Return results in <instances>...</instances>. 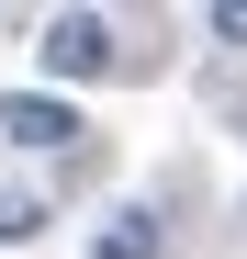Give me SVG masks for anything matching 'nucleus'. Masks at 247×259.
<instances>
[{
  "label": "nucleus",
  "instance_id": "2",
  "mask_svg": "<svg viewBox=\"0 0 247 259\" xmlns=\"http://www.w3.org/2000/svg\"><path fill=\"white\" fill-rule=\"evenodd\" d=\"M0 136H12V147H68L79 124H68L56 91H12V102H0Z\"/></svg>",
  "mask_w": 247,
  "mask_h": 259
},
{
  "label": "nucleus",
  "instance_id": "5",
  "mask_svg": "<svg viewBox=\"0 0 247 259\" xmlns=\"http://www.w3.org/2000/svg\"><path fill=\"white\" fill-rule=\"evenodd\" d=\"M214 34H225V46H247V0H214Z\"/></svg>",
  "mask_w": 247,
  "mask_h": 259
},
{
  "label": "nucleus",
  "instance_id": "4",
  "mask_svg": "<svg viewBox=\"0 0 247 259\" xmlns=\"http://www.w3.org/2000/svg\"><path fill=\"white\" fill-rule=\"evenodd\" d=\"M23 237H45V203H34V192H0V248H23Z\"/></svg>",
  "mask_w": 247,
  "mask_h": 259
},
{
  "label": "nucleus",
  "instance_id": "3",
  "mask_svg": "<svg viewBox=\"0 0 247 259\" xmlns=\"http://www.w3.org/2000/svg\"><path fill=\"white\" fill-rule=\"evenodd\" d=\"M169 248V226H157L146 203H124V214H101V237H90V259H157Z\"/></svg>",
  "mask_w": 247,
  "mask_h": 259
},
{
  "label": "nucleus",
  "instance_id": "1",
  "mask_svg": "<svg viewBox=\"0 0 247 259\" xmlns=\"http://www.w3.org/2000/svg\"><path fill=\"white\" fill-rule=\"evenodd\" d=\"M34 57H45V79H101V68H112V23H101V12H56Z\"/></svg>",
  "mask_w": 247,
  "mask_h": 259
}]
</instances>
